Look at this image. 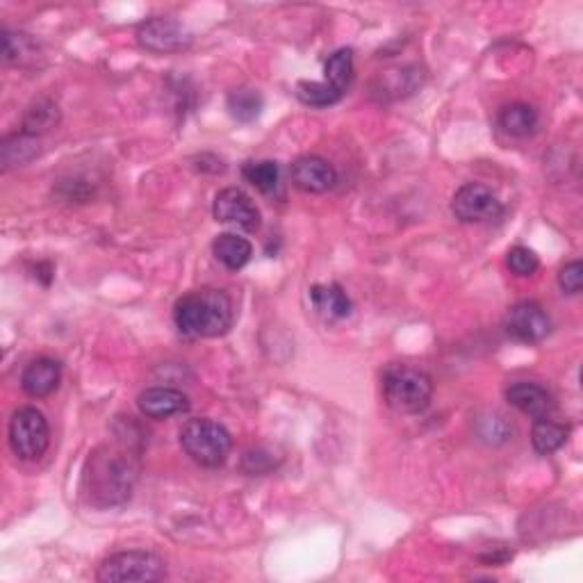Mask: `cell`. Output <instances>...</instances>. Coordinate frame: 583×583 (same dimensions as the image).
<instances>
[{
    "mask_svg": "<svg viewBox=\"0 0 583 583\" xmlns=\"http://www.w3.org/2000/svg\"><path fill=\"white\" fill-rule=\"evenodd\" d=\"M506 399L513 408H517L524 415L533 417V420L549 417L556 408L552 392L538 383H513L511 388L506 390Z\"/></svg>",
    "mask_w": 583,
    "mask_h": 583,
    "instance_id": "cell-14",
    "label": "cell"
},
{
    "mask_svg": "<svg viewBox=\"0 0 583 583\" xmlns=\"http://www.w3.org/2000/svg\"><path fill=\"white\" fill-rule=\"evenodd\" d=\"M139 413L149 420H169V417L183 415L190 410L187 394L174 388H149L139 394L137 399Z\"/></svg>",
    "mask_w": 583,
    "mask_h": 583,
    "instance_id": "cell-12",
    "label": "cell"
},
{
    "mask_svg": "<svg viewBox=\"0 0 583 583\" xmlns=\"http://www.w3.org/2000/svg\"><path fill=\"white\" fill-rule=\"evenodd\" d=\"M294 187L308 194H324L338 185V171L328 160L317 155H303L290 169Z\"/></svg>",
    "mask_w": 583,
    "mask_h": 583,
    "instance_id": "cell-11",
    "label": "cell"
},
{
    "mask_svg": "<svg viewBox=\"0 0 583 583\" xmlns=\"http://www.w3.org/2000/svg\"><path fill=\"white\" fill-rule=\"evenodd\" d=\"M310 301L319 315H324L328 319H344L349 317L353 310L349 294L344 292L338 283L315 285L310 290Z\"/></svg>",
    "mask_w": 583,
    "mask_h": 583,
    "instance_id": "cell-15",
    "label": "cell"
},
{
    "mask_svg": "<svg viewBox=\"0 0 583 583\" xmlns=\"http://www.w3.org/2000/svg\"><path fill=\"white\" fill-rule=\"evenodd\" d=\"M167 577V565L162 558L144 549L121 552L105 558L96 579L101 583H153Z\"/></svg>",
    "mask_w": 583,
    "mask_h": 583,
    "instance_id": "cell-5",
    "label": "cell"
},
{
    "mask_svg": "<svg viewBox=\"0 0 583 583\" xmlns=\"http://www.w3.org/2000/svg\"><path fill=\"white\" fill-rule=\"evenodd\" d=\"M62 365L55 358H37L26 367L21 376V388L32 399H44L60 388Z\"/></svg>",
    "mask_w": 583,
    "mask_h": 583,
    "instance_id": "cell-13",
    "label": "cell"
},
{
    "mask_svg": "<svg viewBox=\"0 0 583 583\" xmlns=\"http://www.w3.org/2000/svg\"><path fill=\"white\" fill-rule=\"evenodd\" d=\"M262 108H265V101H262V96L256 89L242 87L228 94V112H231V117L237 121L242 123L256 121Z\"/></svg>",
    "mask_w": 583,
    "mask_h": 583,
    "instance_id": "cell-22",
    "label": "cell"
},
{
    "mask_svg": "<svg viewBox=\"0 0 583 583\" xmlns=\"http://www.w3.org/2000/svg\"><path fill=\"white\" fill-rule=\"evenodd\" d=\"M499 126L513 137H529L538 128V112L527 103H513L499 114Z\"/></svg>",
    "mask_w": 583,
    "mask_h": 583,
    "instance_id": "cell-18",
    "label": "cell"
},
{
    "mask_svg": "<svg viewBox=\"0 0 583 583\" xmlns=\"http://www.w3.org/2000/svg\"><path fill=\"white\" fill-rule=\"evenodd\" d=\"M212 215L219 224H228L240 228L244 233H256L260 228V210L258 205L240 187H226L215 196L212 203Z\"/></svg>",
    "mask_w": 583,
    "mask_h": 583,
    "instance_id": "cell-9",
    "label": "cell"
},
{
    "mask_svg": "<svg viewBox=\"0 0 583 583\" xmlns=\"http://www.w3.org/2000/svg\"><path fill=\"white\" fill-rule=\"evenodd\" d=\"M39 155V139L35 135L21 133L7 137L3 146H0V158H3V167L12 169V167H21L30 160H35Z\"/></svg>",
    "mask_w": 583,
    "mask_h": 583,
    "instance_id": "cell-19",
    "label": "cell"
},
{
    "mask_svg": "<svg viewBox=\"0 0 583 583\" xmlns=\"http://www.w3.org/2000/svg\"><path fill=\"white\" fill-rule=\"evenodd\" d=\"M178 435L180 447H183L185 454L190 456L196 465L208 467V470H215V467L224 465L233 449V438L231 433L226 431V426L215 420H208V417L187 420Z\"/></svg>",
    "mask_w": 583,
    "mask_h": 583,
    "instance_id": "cell-4",
    "label": "cell"
},
{
    "mask_svg": "<svg viewBox=\"0 0 583 583\" xmlns=\"http://www.w3.org/2000/svg\"><path fill=\"white\" fill-rule=\"evenodd\" d=\"M233 319V299L215 287L187 292L174 306V326L187 340H208L226 335L231 331Z\"/></svg>",
    "mask_w": 583,
    "mask_h": 583,
    "instance_id": "cell-1",
    "label": "cell"
},
{
    "mask_svg": "<svg viewBox=\"0 0 583 583\" xmlns=\"http://www.w3.org/2000/svg\"><path fill=\"white\" fill-rule=\"evenodd\" d=\"M32 53H35V44L28 35H14L10 30H3V60L7 64H21Z\"/></svg>",
    "mask_w": 583,
    "mask_h": 583,
    "instance_id": "cell-25",
    "label": "cell"
},
{
    "mask_svg": "<svg viewBox=\"0 0 583 583\" xmlns=\"http://www.w3.org/2000/svg\"><path fill=\"white\" fill-rule=\"evenodd\" d=\"M506 265L515 276H533L538 272L540 260L536 253L527 249V246H513V249L508 251Z\"/></svg>",
    "mask_w": 583,
    "mask_h": 583,
    "instance_id": "cell-26",
    "label": "cell"
},
{
    "mask_svg": "<svg viewBox=\"0 0 583 583\" xmlns=\"http://www.w3.org/2000/svg\"><path fill=\"white\" fill-rule=\"evenodd\" d=\"M504 328L517 342L536 344L543 342L552 333V319L547 310L536 301H520L506 312Z\"/></svg>",
    "mask_w": 583,
    "mask_h": 583,
    "instance_id": "cell-10",
    "label": "cell"
},
{
    "mask_svg": "<svg viewBox=\"0 0 583 583\" xmlns=\"http://www.w3.org/2000/svg\"><path fill=\"white\" fill-rule=\"evenodd\" d=\"M479 433L486 442H495V445H499V442H506L508 438H511V426H508L504 417L492 415V417H483Z\"/></svg>",
    "mask_w": 583,
    "mask_h": 583,
    "instance_id": "cell-28",
    "label": "cell"
},
{
    "mask_svg": "<svg viewBox=\"0 0 583 583\" xmlns=\"http://www.w3.org/2000/svg\"><path fill=\"white\" fill-rule=\"evenodd\" d=\"M383 399L397 413H422L431 404L433 379L420 367L392 363L381 376Z\"/></svg>",
    "mask_w": 583,
    "mask_h": 583,
    "instance_id": "cell-3",
    "label": "cell"
},
{
    "mask_svg": "<svg viewBox=\"0 0 583 583\" xmlns=\"http://www.w3.org/2000/svg\"><path fill=\"white\" fill-rule=\"evenodd\" d=\"M568 435H570V429L565 424L554 422L552 417H540V420L533 422V429H531L533 449L543 456L554 454V451H558L565 442H568Z\"/></svg>",
    "mask_w": 583,
    "mask_h": 583,
    "instance_id": "cell-17",
    "label": "cell"
},
{
    "mask_svg": "<svg viewBox=\"0 0 583 583\" xmlns=\"http://www.w3.org/2000/svg\"><path fill=\"white\" fill-rule=\"evenodd\" d=\"M192 32L176 19L153 16L137 28V41L151 53H180L192 46Z\"/></svg>",
    "mask_w": 583,
    "mask_h": 583,
    "instance_id": "cell-8",
    "label": "cell"
},
{
    "mask_svg": "<svg viewBox=\"0 0 583 583\" xmlns=\"http://www.w3.org/2000/svg\"><path fill=\"white\" fill-rule=\"evenodd\" d=\"M558 285H561V290L565 294H570V297H577V294H581L583 262L581 260L568 262V265L561 269V274H558Z\"/></svg>",
    "mask_w": 583,
    "mask_h": 583,
    "instance_id": "cell-27",
    "label": "cell"
},
{
    "mask_svg": "<svg viewBox=\"0 0 583 583\" xmlns=\"http://www.w3.org/2000/svg\"><path fill=\"white\" fill-rule=\"evenodd\" d=\"M324 76L326 85L333 87L335 92H344L351 87L353 80V51L351 48H338L333 55H328V60L324 64Z\"/></svg>",
    "mask_w": 583,
    "mask_h": 583,
    "instance_id": "cell-20",
    "label": "cell"
},
{
    "mask_svg": "<svg viewBox=\"0 0 583 583\" xmlns=\"http://www.w3.org/2000/svg\"><path fill=\"white\" fill-rule=\"evenodd\" d=\"M137 481V467L130 454L101 447L87 463V486L92 504L108 508L128 502Z\"/></svg>",
    "mask_w": 583,
    "mask_h": 583,
    "instance_id": "cell-2",
    "label": "cell"
},
{
    "mask_svg": "<svg viewBox=\"0 0 583 583\" xmlns=\"http://www.w3.org/2000/svg\"><path fill=\"white\" fill-rule=\"evenodd\" d=\"M60 123V110L53 101L48 98H41L32 108L26 112V119H23V133L28 135H41L46 130L55 128Z\"/></svg>",
    "mask_w": 583,
    "mask_h": 583,
    "instance_id": "cell-23",
    "label": "cell"
},
{
    "mask_svg": "<svg viewBox=\"0 0 583 583\" xmlns=\"http://www.w3.org/2000/svg\"><path fill=\"white\" fill-rule=\"evenodd\" d=\"M10 447L19 461H39L51 445V429L41 410L19 408L10 420Z\"/></svg>",
    "mask_w": 583,
    "mask_h": 583,
    "instance_id": "cell-6",
    "label": "cell"
},
{
    "mask_svg": "<svg viewBox=\"0 0 583 583\" xmlns=\"http://www.w3.org/2000/svg\"><path fill=\"white\" fill-rule=\"evenodd\" d=\"M451 212L463 224H488L504 215V205L490 187L481 183H465L454 194Z\"/></svg>",
    "mask_w": 583,
    "mask_h": 583,
    "instance_id": "cell-7",
    "label": "cell"
},
{
    "mask_svg": "<svg viewBox=\"0 0 583 583\" xmlns=\"http://www.w3.org/2000/svg\"><path fill=\"white\" fill-rule=\"evenodd\" d=\"M294 94H297V98L303 105H310V108H328V105H335L342 98V94L335 92L333 87H328L326 82H308V80L297 82Z\"/></svg>",
    "mask_w": 583,
    "mask_h": 583,
    "instance_id": "cell-24",
    "label": "cell"
},
{
    "mask_svg": "<svg viewBox=\"0 0 583 583\" xmlns=\"http://www.w3.org/2000/svg\"><path fill=\"white\" fill-rule=\"evenodd\" d=\"M212 253H215L217 262H221L228 272H240L242 267L249 265L253 256V246L249 240H244L240 235L224 233L212 242Z\"/></svg>",
    "mask_w": 583,
    "mask_h": 583,
    "instance_id": "cell-16",
    "label": "cell"
},
{
    "mask_svg": "<svg viewBox=\"0 0 583 583\" xmlns=\"http://www.w3.org/2000/svg\"><path fill=\"white\" fill-rule=\"evenodd\" d=\"M242 178L246 183L256 187L262 194H272L278 190V180H281V169L274 160L246 162L242 167Z\"/></svg>",
    "mask_w": 583,
    "mask_h": 583,
    "instance_id": "cell-21",
    "label": "cell"
}]
</instances>
